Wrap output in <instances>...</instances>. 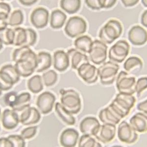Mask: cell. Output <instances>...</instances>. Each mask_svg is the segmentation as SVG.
<instances>
[{
    "label": "cell",
    "mask_w": 147,
    "mask_h": 147,
    "mask_svg": "<svg viewBox=\"0 0 147 147\" xmlns=\"http://www.w3.org/2000/svg\"><path fill=\"white\" fill-rule=\"evenodd\" d=\"M100 125V122L97 118L93 117H87L80 122V132L84 134L94 136Z\"/></svg>",
    "instance_id": "obj_18"
},
{
    "label": "cell",
    "mask_w": 147,
    "mask_h": 147,
    "mask_svg": "<svg viewBox=\"0 0 147 147\" xmlns=\"http://www.w3.org/2000/svg\"><path fill=\"white\" fill-rule=\"evenodd\" d=\"M61 104L72 114H77L82 109V102L79 93L73 89L60 90Z\"/></svg>",
    "instance_id": "obj_3"
},
{
    "label": "cell",
    "mask_w": 147,
    "mask_h": 147,
    "mask_svg": "<svg viewBox=\"0 0 147 147\" xmlns=\"http://www.w3.org/2000/svg\"><path fill=\"white\" fill-rule=\"evenodd\" d=\"M55 96L54 94L46 91L41 94L37 99L36 105L41 113L47 114L53 110L55 102Z\"/></svg>",
    "instance_id": "obj_11"
},
{
    "label": "cell",
    "mask_w": 147,
    "mask_h": 147,
    "mask_svg": "<svg viewBox=\"0 0 147 147\" xmlns=\"http://www.w3.org/2000/svg\"><path fill=\"white\" fill-rule=\"evenodd\" d=\"M2 122L5 129H13L17 127L20 122L19 115L15 110L7 109L3 113Z\"/></svg>",
    "instance_id": "obj_19"
},
{
    "label": "cell",
    "mask_w": 147,
    "mask_h": 147,
    "mask_svg": "<svg viewBox=\"0 0 147 147\" xmlns=\"http://www.w3.org/2000/svg\"><path fill=\"white\" fill-rule=\"evenodd\" d=\"M99 119L104 124L116 125L122 119L119 114L115 110L111 105L100 110L99 114Z\"/></svg>",
    "instance_id": "obj_15"
},
{
    "label": "cell",
    "mask_w": 147,
    "mask_h": 147,
    "mask_svg": "<svg viewBox=\"0 0 147 147\" xmlns=\"http://www.w3.org/2000/svg\"><path fill=\"white\" fill-rule=\"evenodd\" d=\"M128 39L134 45H143L147 42V31L140 26H134L129 32Z\"/></svg>",
    "instance_id": "obj_16"
},
{
    "label": "cell",
    "mask_w": 147,
    "mask_h": 147,
    "mask_svg": "<svg viewBox=\"0 0 147 147\" xmlns=\"http://www.w3.org/2000/svg\"><path fill=\"white\" fill-rule=\"evenodd\" d=\"M31 99L30 94L28 92L22 93L17 96V99L15 102L12 109L17 112H21L22 110L30 107V105L28 104Z\"/></svg>",
    "instance_id": "obj_29"
},
{
    "label": "cell",
    "mask_w": 147,
    "mask_h": 147,
    "mask_svg": "<svg viewBox=\"0 0 147 147\" xmlns=\"http://www.w3.org/2000/svg\"><path fill=\"white\" fill-rule=\"evenodd\" d=\"M67 54L71 63V67L73 69L78 70L82 64L89 63L88 56L77 49H71L68 51Z\"/></svg>",
    "instance_id": "obj_21"
},
{
    "label": "cell",
    "mask_w": 147,
    "mask_h": 147,
    "mask_svg": "<svg viewBox=\"0 0 147 147\" xmlns=\"http://www.w3.org/2000/svg\"><path fill=\"white\" fill-rule=\"evenodd\" d=\"M136 102V98L134 96L119 93L117 94L110 105L123 119L129 115Z\"/></svg>",
    "instance_id": "obj_4"
},
{
    "label": "cell",
    "mask_w": 147,
    "mask_h": 147,
    "mask_svg": "<svg viewBox=\"0 0 147 147\" xmlns=\"http://www.w3.org/2000/svg\"><path fill=\"white\" fill-rule=\"evenodd\" d=\"M14 84L13 80L9 75L0 70V89L2 91L9 90Z\"/></svg>",
    "instance_id": "obj_35"
},
{
    "label": "cell",
    "mask_w": 147,
    "mask_h": 147,
    "mask_svg": "<svg viewBox=\"0 0 147 147\" xmlns=\"http://www.w3.org/2000/svg\"><path fill=\"white\" fill-rule=\"evenodd\" d=\"M116 127L115 125L111 124H104L100 125L94 136L98 140L104 144L110 143L113 140L116 136Z\"/></svg>",
    "instance_id": "obj_13"
},
{
    "label": "cell",
    "mask_w": 147,
    "mask_h": 147,
    "mask_svg": "<svg viewBox=\"0 0 147 147\" xmlns=\"http://www.w3.org/2000/svg\"><path fill=\"white\" fill-rule=\"evenodd\" d=\"M87 30V23L82 17L73 16L69 18L64 28L65 34L74 38L84 34Z\"/></svg>",
    "instance_id": "obj_7"
},
{
    "label": "cell",
    "mask_w": 147,
    "mask_h": 147,
    "mask_svg": "<svg viewBox=\"0 0 147 147\" xmlns=\"http://www.w3.org/2000/svg\"><path fill=\"white\" fill-rule=\"evenodd\" d=\"M141 23L144 27H147V10H145L142 14L141 19Z\"/></svg>",
    "instance_id": "obj_50"
},
{
    "label": "cell",
    "mask_w": 147,
    "mask_h": 147,
    "mask_svg": "<svg viewBox=\"0 0 147 147\" xmlns=\"http://www.w3.org/2000/svg\"><path fill=\"white\" fill-rule=\"evenodd\" d=\"M28 86L33 93H38L42 91L44 88L42 77L39 75L34 76L28 80Z\"/></svg>",
    "instance_id": "obj_31"
},
{
    "label": "cell",
    "mask_w": 147,
    "mask_h": 147,
    "mask_svg": "<svg viewBox=\"0 0 147 147\" xmlns=\"http://www.w3.org/2000/svg\"><path fill=\"white\" fill-rule=\"evenodd\" d=\"M2 90H1V89H0V96L1 95H2Z\"/></svg>",
    "instance_id": "obj_55"
},
{
    "label": "cell",
    "mask_w": 147,
    "mask_h": 147,
    "mask_svg": "<svg viewBox=\"0 0 147 147\" xmlns=\"http://www.w3.org/2000/svg\"><path fill=\"white\" fill-rule=\"evenodd\" d=\"M55 110L57 115L65 124L69 125H74L75 124V118L59 102H57L55 104Z\"/></svg>",
    "instance_id": "obj_27"
},
{
    "label": "cell",
    "mask_w": 147,
    "mask_h": 147,
    "mask_svg": "<svg viewBox=\"0 0 147 147\" xmlns=\"http://www.w3.org/2000/svg\"><path fill=\"white\" fill-rule=\"evenodd\" d=\"M14 32L11 28H3L0 30V41L6 45L13 44Z\"/></svg>",
    "instance_id": "obj_33"
},
{
    "label": "cell",
    "mask_w": 147,
    "mask_h": 147,
    "mask_svg": "<svg viewBox=\"0 0 147 147\" xmlns=\"http://www.w3.org/2000/svg\"><path fill=\"white\" fill-rule=\"evenodd\" d=\"M42 79L46 86L50 87L54 85L57 82L58 75L55 71L51 70L42 75Z\"/></svg>",
    "instance_id": "obj_36"
},
{
    "label": "cell",
    "mask_w": 147,
    "mask_h": 147,
    "mask_svg": "<svg viewBox=\"0 0 147 147\" xmlns=\"http://www.w3.org/2000/svg\"><path fill=\"white\" fill-rule=\"evenodd\" d=\"M119 69V65L112 61L104 63L103 65L98 69L100 83L105 85L113 84Z\"/></svg>",
    "instance_id": "obj_6"
},
{
    "label": "cell",
    "mask_w": 147,
    "mask_h": 147,
    "mask_svg": "<svg viewBox=\"0 0 147 147\" xmlns=\"http://www.w3.org/2000/svg\"><path fill=\"white\" fill-rule=\"evenodd\" d=\"M15 68L20 76L27 78L34 73L37 67V57L29 47H27L16 62Z\"/></svg>",
    "instance_id": "obj_1"
},
{
    "label": "cell",
    "mask_w": 147,
    "mask_h": 147,
    "mask_svg": "<svg viewBox=\"0 0 147 147\" xmlns=\"http://www.w3.org/2000/svg\"><path fill=\"white\" fill-rule=\"evenodd\" d=\"M26 30L27 32V41L23 46H27L29 47L32 46L36 42L37 38L36 32L32 28H27Z\"/></svg>",
    "instance_id": "obj_39"
},
{
    "label": "cell",
    "mask_w": 147,
    "mask_h": 147,
    "mask_svg": "<svg viewBox=\"0 0 147 147\" xmlns=\"http://www.w3.org/2000/svg\"><path fill=\"white\" fill-rule=\"evenodd\" d=\"M67 19V15L59 9L53 10L51 13L50 26L54 29H59L63 26Z\"/></svg>",
    "instance_id": "obj_26"
},
{
    "label": "cell",
    "mask_w": 147,
    "mask_h": 147,
    "mask_svg": "<svg viewBox=\"0 0 147 147\" xmlns=\"http://www.w3.org/2000/svg\"><path fill=\"white\" fill-rule=\"evenodd\" d=\"M7 138L11 142L13 147H25L26 142L25 139L21 136L19 135H10Z\"/></svg>",
    "instance_id": "obj_41"
},
{
    "label": "cell",
    "mask_w": 147,
    "mask_h": 147,
    "mask_svg": "<svg viewBox=\"0 0 147 147\" xmlns=\"http://www.w3.org/2000/svg\"><path fill=\"white\" fill-rule=\"evenodd\" d=\"M137 110L144 112V113L147 115V100H144L143 102H141L137 105Z\"/></svg>",
    "instance_id": "obj_48"
},
{
    "label": "cell",
    "mask_w": 147,
    "mask_h": 147,
    "mask_svg": "<svg viewBox=\"0 0 147 147\" xmlns=\"http://www.w3.org/2000/svg\"><path fill=\"white\" fill-rule=\"evenodd\" d=\"M21 112L22 113L19 116L20 122L23 125L37 124L41 119L40 112L35 107H29Z\"/></svg>",
    "instance_id": "obj_17"
},
{
    "label": "cell",
    "mask_w": 147,
    "mask_h": 147,
    "mask_svg": "<svg viewBox=\"0 0 147 147\" xmlns=\"http://www.w3.org/2000/svg\"><path fill=\"white\" fill-rule=\"evenodd\" d=\"M17 93L14 91H11L6 94L4 96V102L5 105L12 109L17 99Z\"/></svg>",
    "instance_id": "obj_42"
},
{
    "label": "cell",
    "mask_w": 147,
    "mask_h": 147,
    "mask_svg": "<svg viewBox=\"0 0 147 147\" xmlns=\"http://www.w3.org/2000/svg\"><path fill=\"white\" fill-rule=\"evenodd\" d=\"M102 9H109L115 5L116 0H100Z\"/></svg>",
    "instance_id": "obj_46"
},
{
    "label": "cell",
    "mask_w": 147,
    "mask_h": 147,
    "mask_svg": "<svg viewBox=\"0 0 147 147\" xmlns=\"http://www.w3.org/2000/svg\"><path fill=\"white\" fill-rule=\"evenodd\" d=\"M142 3V4L144 5V7H147V1H144V0H143L141 1Z\"/></svg>",
    "instance_id": "obj_53"
},
{
    "label": "cell",
    "mask_w": 147,
    "mask_h": 147,
    "mask_svg": "<svg viewBox=\"0 0 147 147\" xmlns=\"http://www.w3.org/2000/svg\"><path fill=\"white\" fill-rule=\"evenodd\" d=\"M129 123L136 131L139 133L147 132V117L145 114L137 113L130 118Z\"/></svg>",
    "instance_id": "obj_23"
},
{
    "label": "cell",
    "mask_w": 147,
    "mask_h": 147,
    "mask_svg": "<svg viewBox=\"0 0 147 147\" xmlns=\"http://www.w3.org/2000/svg\"><path fill=\"white\" fill-rule=\"evenodd\" d=\"M37 1H34V0H20L19 2L22 5L26 6H30L36 3Z\"/></svg>",
    "instance_id": "obj_51"
},
{
    "label": "cell",
    "mask_w": 147,
    "mask_h": 147,
    "mask_svg": "<svg viewBox=\"0 0 147 147\" xmlns=\"http://www.w3.org/2000/svg\"><path fill=\"white\" fill-rule=\"evenodd\" d=\"M117 133L119 140L126 144H133L137 140L138 137L136 131L125 121L119 124Z\"/></svg>",
    "instance_id": "obj_10"
},
{
    "label": "cell",
    "mask_w": 147,
    "mask_h": 147,
    "mask_svg": "<svg viewBox=\"0 0 147 147\" xmlns=\"http://www.w3.org/2000/svg\"><path fill=\"white\" fill-rule=\"evenodd\" d=\"M107 46L100 40H95L92 42L89 54L90 60L96 65H100L107 59Z\"/></svg>",
    "instance_id": "obj_9"
},
{
    "label": "cell",
    "mask_w": 147,
    "mask_h": 147,
    "mask_svg": "<svg viewBox=\"0 0 147 147\" xmlns=\"http://www.w3.org/2000/svg\"><path fill=\"white\" fill-rule=\"evenodd\" d=\"M130 45L125 40L118 41L110 48L109 52V57L112 62L122 63L129 55Z\"/></svg>",
    "instance_id": "obj_8"
},
{
    "label": "cell",
    "mask_w": 147,
    "mask_h": 147,
    "mask_svg": "<svg viewBox=\"0 0 147 147\" xmlns=\"http://www.w3.org/2000/svg\"><path fill=\"white\" fill-rule=\"evenodd\" d=\"M8 25V22H7V20L0 19V30L6 28Z\"/></svg>",
    "instance_id": "obj_52"
},
{
    "label": "cell",
    "mask_w": 147,
    "mask_h": 147,
    "mask_svg": "<svg viewBox=\"0 0 147 147\" xmlns=\"http://www.w3.org/2000/svg\"><path fill=\"white\" fill-rule=\"evenodd\" d=\"M0 147H13V146L7 137H3L0 138Z\"/></svg>",
    "instance_id": "obj_47"
},
{
    "label": "cell",
    "mask_w": 147,
    "mask_h": 147,
    "mask_svg": "<svg viewBox=\"0 0 147 147\" xmlns=\"http://www.w3.org/2000/svg\"><path fill=\"white\" fill-rule=\"evenodd\" d=\"M1 71L7 74L11 78L14 84L17 83L20 80V75L17 72L14 66L11 64L5 65L2 67Z\"/></svg>",
    "instance_id": "obj_38"
},
{
    "label": "cell",
    "mask_w": 147,
    "mask_h": 147,
    "mask_svg": "<svg viewBox=\"0 0 147 147\" xmlns=\"http://www.w3.org/2000/svg\"><path fill=\"white\" fill-rule=\"evenodd\" d=\"M79 137V132L75 129L72 128L66 129L61 134L60 144L63 147H75L77 145Z\"/></svg>",
    "instance_id": "obj_20"
},
{
    "label": "cell",
    "mask_w": 147,
    "mask_h": 147,
    "mask_svg": "<svg viewBox=\"0 0 147 147\" xmlns=\"http://www.w3.org/2000/svg\"><path fill=\"white\" fill-rule=\"evenodd\" d=\"M37 130V126H32L27 127L22 130L21 136L24 139H30L32 138L36 135Z\"/></svg>",
    "instance_id": "obj_44"
},
{
    "label": "cell",
    "mask_w": 147,
    "mask_h": 147,
    "mask_svg": "<svg viewBox=\"0 0 147 147\" xmlns=\"http://www.w3.org/2000/svg\"><path fill=\"white\" fill-rule=\"evenodd\" d=\"M1 109H0V117H1Z\"/></svg>",
    "instance_id": "obj_56"
},
{
    "label": "cell",
    "mask_w": 147,
    "mask_h": 147,
    "mask_svg": "<svg viewBox=\"0 0 147 147\" xmlns=\"http://www.w3.org/2000/svg\"><path fill=\"white\" fill-rule=\"evenodd\" d=\"M61 8L70 14L77 13L81 7L80 0H62L60 2Z\"/></svg>",
    "instance_id": "obj_30"
},
{
    "label": "cell",
    "mask_w": 147,
    "mask_h": 147,
    "mask_svg": "<svg viewBox=\"0 0 147 147\" xmlns=\"http://www.w3.org/2000/svg\"><path fill=\"white\" fill-rule=\"evenodd\" d=\"M92 39L87 35H83L76 39L74 45L77 50L84 53H89L92 44Z\"/></svg>",
    "instance_id": "obj_28"
},
{
    "label": "cell",
    "mask_w": 147,
    "mask_h": 147,
    "mask_svg": "<svg viewBox=\"0 0 147 147\" xmlns=\"http://www.w3.org/2000/svg\"><path fill=\"white\" fill-rule=\"evenodd\" d=\"M0 129H1V125H0Z\"/></svg>",
    "instance_id": "obj_57"
},
{
    "label": "cell",
    "mask_w": 147,
    "mask_h": 147,
    "mask_svg": "<svg viewBox=\"0 0 147 147\" xmlns=\"http://www.w3.org/2000/svg\"><path fill=\"white\" fill-rule=\"evenodd\" d=\"M11 11V7L8 3H0V19L7 20L9 18Z\"/></svg>",
    "instance_id": "obj_43"
},
{
    "label": "cell",
    "mask_w": 147,
    "mask_h": 147,
    "mask_svg": "<svg viewBox=\"0 0 147 147\" xmlns=\"http://www.w3.org/2000/svg\"><path fill=\"white\" fill-rule=\"evenodd\" d=\"M70 65L68 55L64 51L58 50L54 54V67L55 70L62 72L66 70Z\"/></svg>",
    "instance_id": "obj_22"
},
{
    "label": "cell",
    "mask_w": 147,
    "mask_h": 147,
    "mask_svg": "<svg viewBox=\"0 0 147 147\" xmlns=\"http://www.w3.org/2000/svg\"><path fill=\"white\" fill-rule=\"evenodd\" d=\"M122 32L123 27L120 22L118 20L112 19L102 27L99 32V37L104 43L111 44L120 37Z\"/></svg>",
    "instance_id": "obj_2"
},
{
    "label": "cell",
    "mask_w": 147,
    "mask_h": 147,
    "mask_svg": "<svg viewBox=\"0 0 147 147\" xmlns=\"http://www.w3.org/2000/svg\"><path fill=\"white\" fill-rule=\"evenodd\" d=\"M37 57V67L36 71L41 73L50 68L52 66V56L49 53L41 52L39 53Z\"/></svg>",
    "instance_id": "obj_25"
},
{
    "label": "cell",
    "mask_w": 147,
    "mask_h": 147,
    "mask_svg": "<svg viewBox=\"0 0 147 147\" xmlns=\"http://www.w3.org/2000/svg\"><path fill=\"white\" fill-rule=\"evenodd\" d=\"M85 2L88 7L93 10H99L102 9L100 0H86Z\"/></svg>",
    "instance_id": "obj_45"
},
{
    "label": "cell",
    "mask_w": 147,
    "mask_h": 147,
    "mask_svg": "<svg viewBox=\"0 0 147 147\" xmlns=\"http://www.w3.org/2000/svg\"><path fill=\"white\" fill-rule=\"evenodd\" d=\"M147 87V77H143L139 79L136 82V92L137 93V97H139L143 91L146 90Z\"/></svg>",
    "instance_id": "obj_40"
},
{
    "label": "cell",
    "mask_w": 147,
    "mask_h": 147,
    "mask_svg": "<svg viewBox=\"0 0 147 147\" xmlns=\"http://www.w3.org/2000/svg\"><path fill=\"white\" fill-rule=\"evenodd\" d=\"M24 21V15L21 10H14L10 15L8 24L12 27L18 26L22 24Z\"/></svg>",
    "instance_id": "obj_37"
},
{
    "label": "cell",
    "mask_w": 147,
    "mask_h": 147,
    "mask_svg": "<svg viewBox=\"0 0 147 147\" xmlns=\"http://www.w3.org/2000/svg\"><path fill=\"white\" fill-rule=\"evenodd\" d=\"M3 43H2L1 41H0V51L2 50V48H3Z\"/></svg>",
    "instance_id": "obj_54"
},
{
    "label": "cell",
    "mask_w": 147,
    "mask_h": 147,
    "mask_svg": "<svg viewBox=\"0 0 147 147\" xmlns=\"http://www.w3.org/2000/svg\"><path fill=\"white\" fill-rule=\"evenodd\" d=\"M14 30V38L13 44L16 46H22L27 41V32L25 28L21 27L15 28Z\"/></svg>",
    "instance_id": "obj_32"
},
{
    "label": "cell",
    "mask_w": 147,
    "mask_h": 147,
    "mask_svg": "<svg viewBox=\"0 0 147 147\" xmlns=\"http://www.w3.org/2000/svg\"><path fill=\"white\" fill-rule=\"evenodd\" d=\"M79 147H101V144L91 136L84 134L80 139Z\"/></svg>",
    "instance_id": "obj_34"
},
{
    "label": "cell",
    "mask_w": 147,
    "mask_h": 147,
    "mask_svg": "<svg viewBox=\"0 0 147 147\" xmlns=\"http://www.w3.org/2000/svg\"><path fill=\"white\" fill-rule=\"evenodd\" d=\"M136 79L132 75L121 71L116 79V87L119 93L131 95L136 93Z\"/></svg>",
    "instance_id": "obj_5"
},
{
    "label": "cell",
    "mask_w": 147,
    "mask_h": 147,
    "mask_svg": "<svg viewBox=\"0 0 147 147\" xmlns=\"http://www.w3.org/2000/svg\"><path fill=\"white\" fill-rule=\"evenodd\" d=\"M49 17L48 10L40 7L35 9L32 12L30 15V21L36 28H44L48 24Z\"/></svg>",
    "instance_id": "obj_14"
},
{
    "label": "cell",
    "mask_w": 147,
    "mask_h": 147,
    "mask_svg": "<svg viewBox=\"0 0 147 147\" xmlns=\"http://www.w3.org/2000/svg\"><path fill=\"white\" fill-rule=\"evenodd\" d=\"M143 64L142 60L136 57H131L125 60L124 68L131 75L137 74L142 70Z\"/></svg>",
    "instance_id": "obj_24"
},
{
    "label": "cell",
    "mask_w": 147,
    "mask_h": 147,
    "mask_svg": "<svg viewBox=\"0 0 147 147\" xmlns=\"http://www.w3.org/2000/svg\"><path fill=\"white\" fill-rule=\"evenodd\" d=\"M77 70L79 76L87 84H94L98 80V69L90 63L82 64Z\"/></svg>",
    "instance_id": "obj_12"
},
{
    "label": "cell",
    "mask_w": 147,
    "mask_h": 147,
    "mask_svg": "<svg viewBox=\"0 0 147 147\" xmlns=\"http://www.w3.org/2000/svg\"><path fill=\"white\" fill-rule=\"evenodd\" d=\"M139 0H122L121 2L126 7H131L137 5Z\"/></svg>",
    "instance_id": "obj_49"
}]
</instances>
